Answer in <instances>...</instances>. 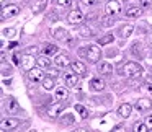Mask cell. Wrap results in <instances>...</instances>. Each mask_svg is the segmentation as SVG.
I'll return each mask as SVG.
<instances>
[{"instance_id": "6da1fadb", "label": "cell", "mask_w": 152, "mask_h": 132, "mask_svg": "<svg viewBox=\"0 0 152 132\" xmlns=\"http://www.w3.org/2000/svg\"><path fill=\"white\" fill-rule=\"evenodd\" d=\"M119 75L128 77V78H136V77L142 75V65L137 62H126L119 67Z\"/></svg>"}, {"instance_id": "7a4b0ae2", "label": "cell", "mask_w": 152, "mask_h": 132, "mask_svg": "<svg viewBox=\"0 0 152 132\" xmlns=\"http://www.w3.org/2000/svg\"><path fill=\"white\" fill-rule=\"evenodd\" d=\"M79 54H80V56H83V57H87V60H88V62H92V64L98 62V60H100V56H102L100 49L95 46V44H88L85 49H80Z\"/></svg>"}, {"instance_id": "3957f363", "label": "cell", "mask_w": 152, "mask_h": 132, "mask_svg": "<svg viewBox=\"0 0 152 132\" xmlns=\"http://www.w3.org/2000/svg\"><path fill=\"white\" fill-rule=\"evenodd\" d=\"M20 13V7L17 4H10V5H4L2 7V20H7V18H13Z\"/></svg>"}, {"instance_id": "277c9868", "label": "cell", "mask_w": 152, "mask_h": 132, "mask_svg": "<svg viewBox=\"0 0 152 132\" xmlns=\"http://www.w3.org/2000/svg\"><path fill=\"white\" fill-rule=\"evenodd\" d=\"M5 109H7L8 112H12V114H17V112L21 111L20 104H18V101L13 96H7V98H5Z\"/></svg>"}, {"instance_id": "5b68a950", "label": "cell", "mask_w": 152, "mask_h": 132, "mask_svg": "<svg viewBox=\"0 0 152 132\" xmlns=\"http://www.w3.org/2000/svg\"><path fill=\"white\" fill-rule=\"evenodd\" d=\"M83 18H85V15H83V12L80 10H74L69 13V17H67V21H69L70 25H74V26H77V25H80L83 21Z\"/></svg>"}, {"instance_id": "8992f818", "label": "cell", "mask_w": 152, "mask_h": 132, "mask_svg": "<svg viewBox=\"0 0 152 132\" xmlns=\"http://www.w3.org/2000/svg\"><path fill=\"white\" fill-rule=\"evenodd\" d=\"M136 109H137L139 112H147L152 109V99H147V98H139L137 101H136Z\"/></svg>"}, {"instance_id": "52a82bcc", "label": "cell", "mask_w": 152, "mask_h": 132, "mask_svg": "<svg viewBox=\"0 0 152 132\" xmlns=\"http://www.w3.org/2000/svg\"><path fill=\"white\" fill-rule=\"evenodd\" d=\"M105 12H106V15L116 17V15L121 13V5H119V2H116V0H110L105 7Z\"/></svg>"}, {"instance_id": "ba28073f", "label": "cell", "mask_w": 152, "mask_h": 132, "mask_svg": "<svg viewBox=\"0 0 152 132\" xmlns=\"http://www.w3.org/2000/svg\"><path fill=\"white\" fill-rule=\"evenodd\" d=\"M34 64H38V59H34L31 54H26V56L23 57V60H21V69L30 72L31 69H34Z\"/></svg>"}, {"instance_id": "9c48e42d", "label": "cell", "mask_w": 152, "mask_h": 132, "mask_svg": "<svg viewBox=\"0 0 152 132\" xmlns=\"http://www.w3.org/2000/svg\"><path fill=\"white\" fill-rule=\"evenodd\" d=\"M54 64H56V67H59V69H66V67L70 65V60L66 54H57L56 59H54Z\"/></svg>"}, {"instance_id": "30bf717a", "label": "cell", "mask_w": 152, "mask_h": 132, "mask_svg": "<svg viewBox=\"0 0 152 132\" xmlns=\"http://www.w3.org/2000/svg\"><path fill=\"white\" fill-rule=\"evenodd\" d=\"M70 69H72V72L79 73V75H87V67L83 62H80V60H75V62L70 64Z\"/></svg>"}, {"instance_id": "8fae6325", "label": "cell", "mask_w": 152, "mask_h": 132, "mask_svg": "<svg viewBox=\"0 0 152 132\" xmlns=\"http://www.w3.org/2000/svg\"><path fill=\"white\" fill-rule=\"evenodd\" d=\"M28 78L31 80V82H43L44 80V73H43V70H39V69H31L30 72H28Z\"/></svg>"}, {"instance_id": "7c38bea8", "label": "cell", "mask_w": 152, "mask_h": 132, "mask_svg": "<svg viewBox=\"0 0 152 132\" xmlns=\"http://www.w3.org/2000/svg\"><path fill=\"white\" fill-rule=\"evenodd\" d=\"M142 15V7L139 5V7H136V5H132V7H129L128 10H126V17L128 18H139Z\"/></svg>"}, {"instance_id": "4fadbf2b", "label": "cell", "mask_w": 152, "mask_h": 132, "mask_svg": "<svg viewBox=\"0 0 152 132\" xmlns=\"http://www.w3.org/2000/svg\"><path fill=\"white\" fill-rule=\"evenodd\" d=\"M88 86L93 90V91H102V90L105 88V82H103L102 78H98V77H96V78L90 80V85Z\"/></svg>"}, {"instance_id": "5bb4252c", "label": "cell", "mask_w": 152, "mask_h": 132, "mask_svg": "<svg viewBox=\"0 0 152 132\" xmlns=\"http://www.w3.org/2000/svg\"><path fill=\"white\" fill-rule=\"evenodd\" d=\"M54 38H56L57 41H69V33H67V30H64V28H56L54 30Z\"/></svg>"}, {"instance_id": "9a60e30c", "label": "cell", "mask_w": 152, "mask_h": 132, "mask_svg": "<svg viewBox=\"0 0 152 132\" xmlns=\"http://www.w3.org/2000/svg\"><path fill=\"white\" fill-rule=\"evenodd\" d=\"M79 83V73H67L66 75V85L69 86V88H74V86Z\"/></svg>"}, {"instance_id": "2e32d148", "label": "cell", "mask_w": 152, "mask_h": 132, "mask_svg": "<svg viewBox=\"0 0 152 132\" xmlns=\"http://www.w3.org/2000/svg\"><path fill=\"white\" fill-rule=\"evenodd\" d=\"M41 52H43V56H53V54H57V46L56 44H44L43 47H41Z\"/></svg>"}, {"instance_id": "e0dca14e", "label": "cell", "mask_w": 152, "mask_h": 132, "mask_svg": "<svg viewBox=\"0 0 152 132\" xmlns=\"http://www.w3.org/2000/svg\"><path fill=\"white\" fill-rule=\"evenodd\" d=\"M131 111H132V106L129 104V103H124V104H121L118 108V114L121 116V117H129V116H131Z\"/></svg>"}, {"instance_id": "ac0fdd59", "label": "cell", "mask_w": 152, "mask_h": 132, "mask_svg": "<svg viewBox=\"0 0 152 132\" xmlns=\"http://www.w3.org/2000/svg\"><path fill=\"white\" fill-rule=\"evenodd\" d=\"M62 109H64V103H59V104L53 106L51 109H48V116H49L51 119H54V117H57V114H59Z\"/></svg>"}, {"instance_id": "d6986e66", "label": "cell", "mask_w": 152, "mask_h": 132, "mask_svg": "<svg viewBox=\"0 0 152 132\" xmlns=\"http://www.w3.org/2000/svg\"><path fill=\"white\" fill-rule=\"evenodd\" d=\"M2 125H4V129H15V127H18V125H21V122L18 121V119H4V121H2Z\"/></svg>"}, {"instance_id": "ffe728a7", "label": "cell", "mask_w": 152, "mask_h": 132, "mask_svg": "<svg viewBox=\"0 0 152 132\" xmlns=\"http://www.w3.org/2000/svg\"><path fill=\"white\" fill-rule=\"evenodd\" d=\"M132 31H134V26H132V25H124V26H121V30H119V36L129 38L132 34Z\"/></svg>"}, {"instance_id": "44dd1931", "label": "cell", "mask_w": 152, "mask_h": 132, "mask_svg": "<svg viewBox=\"0 0 152 132\" xmlns=\"http://www.w3.org/2000/svg\"><path fill=\"white\" fill-rule=\"evenodd\" d=\"M100 73H103V75H111L113 73V65L108 62H103L102 65H100Z\"/></svg>"}, {"instance_id": "7402d4cb", "label": "cell", "mask_w": 152, "mask_h": 132, "mask_svg": "<svg viewBox=\"0 0 152 132\" xmlns=\"http://www.w3.org/2000/svg\"><path fill=\"white\" fill-rule=\"evenodd\" d=\"M46 5H48V0H38V4L34 5V8H33V13H34V15L41 13V12L46 8Z\"/></svg>"}, {"instance_id": "603a6c76", "label": "cell", "mask_w": 152, "mask_h": 132, "mask_svg": "<svg viewBox=\"0 0 152 132\" xmlns=\"http://www.w3.org/2000/svg\"><path fill=\"white\" fill-rule=\"evenodd\" d=\"M38 65L41 67V69H49L51 67V60H49V56H43L38 59Z\"/></svg>"}, {"instance_id": "cb8c5ba5", "label": "cell", "mask_w": 152, "mask_h": 132, "mask_svg": "<svg viewBox=\"0 0 152 132\" xmlns=\"http://www.w3.org/2000/svg\"><path fill=\"white\" fill-rule=\"evenodd\" d=\"M113 25H115V17H113V15H106V17L102 18V26L110 28V26H113Z\"/></svg>"}, {"instance_id": "d4e9b609", "label": "cell", "mask_w": 152, "mask_h": 132, "mask_svg": "<svg viewBox=\"0 0 152 132\" xmlns=\"http://www.w3.org/2000/svg\"><path fill=\"white\" fill-rule=\"evenodd\" d=\"M67 96H69V91H67L66 88H57L56 90V99H67Z\"/></svg>"}, {"instance_id": "484cf974", "label": "cell", "mask_w": 152, "mask_h": 132, "mask_svg": "<svg viewBox=\"0 0 152 132\" xmlns=\"http://www.w3.org/2000/svg\"><path fill=\"white\" fill-rule=\"evenodd\" d=\"M43 88L46 90V91H49V90L54 88V80L51 78V77H48V78L43 80Z\"/></svg>"}, {"instance_id": "4316f807", "label": "cell", "mask_w": 152, "mask_h": 132, "mask_svg": "<svg viewBox=\"0 0 152 132\" xmlns=\"http://www.w3.org/2000/svg\"><path fill=\"white\" fill-rule=\"evenodd\" d=\"M113 41H115L113 34H106V36H103V38H100V39H98V44H100V46H105V44H110V43H113Z\"/></svg>"}, {"instance_id": "83f0119b", "label": "cell", "mask_w": 152, "mask_h": 132, "mask_svg": "<svg viewBox=\"0 0 152 132\" xmlns=\"http://www.w3.org/2000/svg\"><path fill=\"white\" fill-rule=\"evenodd\" d=\"M75 111L77 112H80V117H88V111H87V108L85 106H82V104H75Z\"/></svg>"}, {"instance_id": "f1b7e54d", "label": "cell", "mask_w": 152, "mask_h": 132, "mask_svg": "<svg viewBox=\"0 0 152 132\" xmlns=\"http://www.w3.org/2000/svg\"><path fill=\"white\" fill-rule=\"evenodd\" d=\"M131 51H132L134 56H141V54H142V44L141 43H134V44H132V47H131Z\"/></svg>"}, {"instance_id": "f546056e", "label": "cell", "mask_w": 152, "mask_h": 132, "mask_svg": "<svg viewBox=\"0 0 152 132\" xmlns=\"http://www.w3.org/2000/svg\"><path fill=\"white\" fill-rule=\"evenodd\" d=\"M147 124H141V122H136V124L134 125H132V131H134V132H145V131H147Z\"/></svg>"}, {"instance_id": "4dcf8cb0", "label": "cell", "mask_w": 152, "mask_h": 132, "mask_svg": "<svg viewBox=\"0 0 152 132\" xmlns=\"http://www.w3.org/2000/svg\"><path fill=\"white\" fill-rule=\"evenodd\" d=\"M56 4L59 5L61 8H69L72 5V0H56Z\"/></svg>"}, {"instance_id": "1f68e13d", "label": "cell", "mask_w": 152, "mask_h": 132, "mask_svg": "<svg viewBox=\"0 0 152 132\" xmlns=\"http://www.w3.org/2000/svg\"><path fill=\"white\" fill-rule=\"evenodd\" d=\"M10 73H12V67L7 65L5 62H2V75L7 77V75H10Z\"/></svg>"}, {"instance_id": "d6a6232c", "label": "cell", "mask_w": 152, "mask_h": 132, "mask_svg": "<svg viewBox=\"0 0 152 132\" xmlns=\"http://www.w3.org/2000/svg\"><path fill=\"white\" fill-rule=\"evenodd\" d=\"M80 36H82V38H92V36H93V34H92V30L83 26L82 30H80Z\"/></svg>"}, {"instance_id": "836d02e7", "label": "cell", "mask_w": 152, "mask_h": 132, "mask_svg": "<svg viewBox=\"0 0 152 132\" xmlns=\"http://www.w3.org/2000/svg\"><path fill=\"white\" fill-rule=\"evenodd\" d=\"M4 34L7 38H15L17 36V30L15 28H7V30H4Z\"/></svg>"}, {"instance_id": "e575fe53", "label": "cell", "mask_w": 152, "mask_h": 132, "mask_svg": "<svg viewBox=\"0 0 152 132\" xmlns=\"http://www.w3.org/2000/svg\"><path fill=\"white\" fill-rule=\"evenodd\" d=\"M82 2V5H85L87 8H90V7H95L96 4H98V0H80Z\"/></svg>"}, {"instance_id": "d590c367", "label": "cell", "mask_w": 152, "mask_h": 132, "mask_svg": "<svg viewBox=\"0 0 152 132\" xmlns=\"http://www.w3.org/2000/svg\"><path fill=\"white\" fill-rule=\"evenodd\" d=\"M61 122H62V124H74V117L72 116H64V117H61Z\"/></svg>"}, {"instance_id": "8d00e7d4", "label": "cell", "mask_w": 152, "mask_h": 132, "mask_svg": "<svg viewBox=\"0 0 152 132\" xmlns=\"http://www.w3.org/2000/svg\"><path fill=\"white\" fill-rule=\"evenodd\" d=\"M139 5H141L142 8H149L152 5V0H139Z\"/></svg>"}, {"instance_id": "74e56055", "label": "cell", "mask_w": 152, "mask_h": 132, "mask_svg": "<svg viewBox=\"0 0 152 132\" xmlns=\"http://www.w3.org/2000/svg\"><path fill=\"white\" fill-rule=\"evenodd\" d=\"M145 124H147V127H149V129H152V114L145 117Z\"/></svg>"}, {"instance_id": "f35d334b", "label": "cell", "mask_w": 152, "mask_h": 132, "mask_svg": "<svg viewBox=\"0 0 152 132\" xmlns=\"http://www.w3.org/2000/svg\"><path fill=\"white\" fill-rule=\"evenodd\" d=\"M144 90H145V91H147V93H152V83H144Z\"/></svg>"}, {"instance_id": "ab89813d", "label": "cell", "mask_w": 152, "mask_h": 132, "mask_svg": "<svg viewBox=\"0 0 152 132\" xmlns=\"http://www.w3.org/2000/svg\"><path fill=\"white\" fill-rule=\"evenodd\" d=\"M13 62H15V65H21L20 60H18V54H15V56H13Z\"/></svg>"}, {"instance_id": "60d3db41", "label": "cell", "mask_w": 152, "mask_h": 132, "mask_svg": "<svg viewBox=\"0 0 152 132\" xmlns=\"http://www.w3.org/2000/svg\"><path fill=\"white\" fill-rule=\"evenodd\" d=\"M17 46H18V44H17V43H12V44H10V46H8V49H15V47H17Z\"/></svg>"}, {"instance_id": "b9f144b4", "label": "cell", "mask_w": 152, "mask_h": 132, "mask_svg": "<svg viewBox=\"0 0 152 132\" xmlns=\"http://www.w3.org/2000/svg\"><path fill=\"white\" fill-rule=\"evenodd\" d=\"M113 131H124V129H123L121 125H116V127H113Z\"/></svg>"}, {"instance_id": "7bdbcfd3", "label": "cell", "mask_w": 152, "mask_h": 132, "mask_svg": "<svg viewBox=\"0 0 152 132\" xmlns=\"http://www.w3.org/2000/svg\"><path fill=\"white\" fill-rule=\"evenodd\" d=\"M147 67H149V72L152 73V62H147Z\"/></svg>"}, {"instance_id": "ee69618b", "label": "cell", "mask_w": 152, "mask_h": 132, "mask_svg": "<svg viewBox=\"0 0 152 132\" xmlns=\"http://www.w3.org/2000/svg\"><path fill=\"white\" fill-rule=\"evenodd\" d=\"M149 43H151V46H152V34L149 36Z\"/></svg>"}, {"instance_id": "f6af8a7d", "label": "cell", "mask_w": 152, "mask_h": 132, "mask_svg": "<svg viewBox=\"0 0 152 132\" xmlns=\"http://www.w3.org/2000/svg\"><path fill=\"white\" fill-rule=\"evenodd\" d=\"M2 2H5V0H2Z\"/></svg>"}]
</instances>
